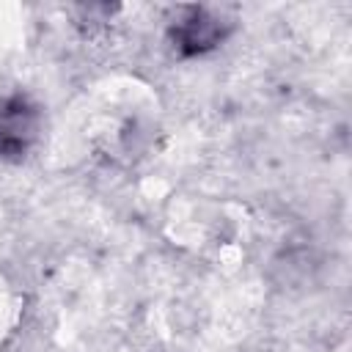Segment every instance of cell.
<instances>
[{"label":"cell","mask_w":352,"mask_h":352,"mask_svg":"<svg viewBox=\"0 0 352 352\" xmlns=\"http://www.w3.org/2000/svg\"><path fill=\"white\" fill-rule=\"evenodd\" d=\"M234 22L209 6H179L168 19V41L179 58H198L217 50Z\"/></svg>","instance_id":"1"},{"label":"cell","mask_w":352,"mask_h":352,"mask_svg":"<svg viewBox=\"0 0 352 352\" xmlns=\"http://www.w3.org/2000/svg\"><path fill=\"white\" fill-rule=\"evenodd\" d=\"M41 132V107L22 91L0 99V160L19 162L36 146Z\"/></svg>","instance_id":"2"}]
</instances>
